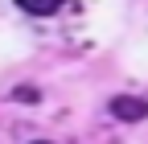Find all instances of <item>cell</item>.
I'll list each match as a JSON object with an SVG mask.
<instances>
[{"label":"cell","mask_w":148,"mask_h":144,"mask_svg":"<svg viewBox=\"0 0 148 144\" xmlns=\"http://www.w3.org/2000/svg\"><path fill=\"white\" fill-rule=\"evenodd\" d=\"M62 4H66V0H16V8L29 12V16H53Z\"/></svg>","instance_id":"cell-2"},{"label":"cell","mask_w":148,"mask_h":144,"mask_svg":"<svg viewBox=\"0 0 148 144\" xmlns=\"http://www.w3.org/2000/svg\"><path fill=\"white\" fill-rule=\"evenodd\" d=\"M111 115L123 119V123H140V119H148V99H140V95H115L111 99Z\"/></svg>","instance_id":"cell-1"},{"label":"cell","mask_w":148,"mask_h":144,"mask_svg":"<svg viewBox=\"0 0 148 144\" xmlns=\"http://www.w3.org/2000/svg\"><path fill=\"white\" fill-rule=\"evenodd\" d=\"M37 144H49V140H37Z\"/></svg>","instance_id":"cell-3"}]
</instances>
